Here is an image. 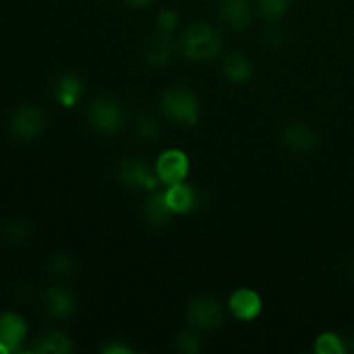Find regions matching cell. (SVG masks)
Listing matches in <instances>:
<instances>
[{
  "mask_svg": "<svg viewBox=\"0 0 354 354\" xmlns=\"http://www.w3.org/2000/svg\"><path fill=\"white\" fill-rule=\"evenodd\" d=\"M223 48L221 35L207 23L190 24L182 35V50L192 61H211L218 57Z\"/></svg>",
  "mask_w": 354,
  "mask_h": 354,
  "instance_id": "6da1fadb",
  "label": "cell"
},
{
  "mask_svg": "<svg viewBox=\"0 0 354 354\" xmlns=\"http://www.w3.org/2000/svg\"><path fill=\"white\" fill-rule=\"evenodd\" d=\"M161 106L166 116L173 121L192 127L199 121V100L187 86H171L161 97Z\"/></svg>",
  "mask_w": 354,
  "mask_h": 354,
  "instance_id": "7a4b0ae2",
  "label": "cell"
},
{
  "mask_svg": "<svg viewBox=\"0 0 354 354\" xmlns=\"http://www.w3.org/2000/svg\"><path fill=\"white\" fill-rule=\"evenodd\" d=\"M116 176L120 183L128 189H144L154 192L159 185V178L156 171H152L147 161L137 156L121 159L116 168Z\"/></svg>",
  "mask_w": 354,
  "mask_h": 354,
  "instance_id": "3957f363",
  "label": "cell"
},
{
  "mask_svg": "<svg viewBox=\"0 0 354 354\" xmlns=\"http://www.w3.org/2000/svg\"><path fill=\"white\" fill-rule=\"evenodd\" d=\"M88 120L95 130L102 133H116L124 124V111L113 97H99L88 107Z\"/></svg>",
  "mask_w": 354,
  "mask_h": 354,
  "instance_id": "277c9868",
  "label": "cell"
},
{
  "mask_svg": "<svg viewBox=\"0 0 354 354\" xmlns=\"http://www.w3.org/2000/svg\"><path fill=\"white\" fill-rule=\"evenodd\" d=\"M45 113L37 106H21L14 111L9 121V130L16 140L30 142L40 137L45 130Z\"/></svg>",
  "mask_w": 354,
  "mask_h": 354,
  "instance_id": "5b68a950",
  "label": "cell"
},
{
  "mask_svg": "<svg viewBox=\"0 0 354 354\" xmlns=\"http://www.w3.org/2000/svg\"><path fill=\"white\" fill-rule=\"evenodd\" d=\"M223 306L216 297L199 296L194 297L187 306V320L199 330H214L223 324Z\"/></svg>",
  "mask_w": 354,
  "mask_h": 354,
  "instance_id": "8992f818",
  "label": "cell"
},
{
  "mask_svg": "<svg viewBox=\"0 0 354 354\" xmlns=\"http://www.w3.org/2000/svg\"><path fill=\"white\" fill-rule=\"evenodd\" d=\"M189 169V158L180 149H168L159 156L158 162H156V175H158L159 182L166 183V185L185 182Z\"/></svg>",
  "mask_w": 354,
  "mask_h": 354,
  "instance_id": "52a82bcc",
  "label": "cell"
},
{
  "mask_svg": "<svg viewBox=\"0 0 354 354\" xmlns=\"http://www.w3.org/2000/svg\"><path fill=\"white\" fill-rule=\"evenodd\" d=\"M45 313L55 320H66L76 310V297L62 286H52L41 296Z\"/></svg>",
  "mask_w": 354,
  "mask_h": 354,
  "instance_id": "ba28073f",
  "label": "cell"
},
{
  "mask_svg": "<svg viewBox=\"0 0 354 354\" xmlns=\"http://www.w3.org/2000/svg\"><path fill=\"white\" fill-rule=\"evenodd\" d=\"M166 203L171 207L173 213L187 214L190 211L197 209L204 203V194L197 187L189 185V183H175L169 185V189L165 192Z\"/></svg>",
  "mask_w": 354,
  "mask_h": 354,
  "instance_id": "9c48e42d",
  "label": "cell"
},
{
  "mask_svg": "<svg viewBox=\"0 0 354 354\" xmlns=\"http://www.w3.org/2000/svg\"><path fill=\"white\" fill-rule=\"evenodd\" d=\"M282 142L289 147V151L306 154L318 145V135L308 124L299 123V121H289L282 128Z\"/></svg>",
  "mask_w": 354,
  "mask_h": 354,
  "instance_id": "30bf717a",
  "label": "cell"
},
{
  "mask_svg": "<svg viewBox=\"0 0 354 354\" xmlns=\"http://www.w3.org/2000/svg\"><path fill=\"white\" fill-rule=\"evenodd\" d=\"M28 325L23 317L12 311H6L0 315V342L9 349L10 353L19 351L26 337Z\"/></svg>",
  "mask_w": 354,
  "mask_h": 354,
  "instance_id": "8fae6325",
  "label": "cell"
},
{
  "mask_svg": "<svg viewBox=\"0 0 354 354\" xmlns=\"http://www.w3.org/2000/svg\"><path fill=\"white\" fill-rule=\"evenodd\" d=\"M176 52V45L173 41V38L168 33H158L154 37H151L147 40L144 47V55L145 61L149 64L156 66V68H162V66H168L173 61Z\"/></svg>",
  "mask_w": 354,
  "mask_h": 354,
  "instance_id": "7c38bea8",
  "label": "cell"
},
{
  "mask_svg": "<svg viewBox=\"0 0 354 354\" xmlns=\"http://www.w3.org/2000/svg\"><path fill=\"white\" fill-rule=\"evenodd\" d=\"M228 306L230 311L234 313V317H237L239 320H254L259 317L263 310V301L261 296L258 292L251 289H239L228 299Z\"/></svg>",
  "mask_w": 354,
  "mask_h": 354,
  "instance_id": "4fadbf2b",
  "label": "cell"
},
{
  "mask_svg": "<svg viewBox=\"0 0 354 354\" xmlns=\"http://www.w3.org/2000/svg\"><path fill=\"white\" fill-rule=\"evenodd\" d=\"M220 17L230 30L242 31L251 23L249 0H221Z\"/></svg>",
  "mask_w": 354,
  "mask_h": 354,
  "instance_id": "5bb4252c",
  "label": "cell"
},
{
  "mask_svg": "<svg viewBox=\"0 0 354 354\" xmlns=\"http://www.w3.org/2000/svg\"><path fill=\"white\" fill-rule=\"evenodd\" d=\"M83 95V82L78 75L62 73L54 83V97L62 107H73Z\"/></svg>",
  "mask_w": 354,
  "mask_h": 354,
  "instance_id": "9a60e30c",
  "label": "cell"
},
{
  "mask_svg": "<svg viewBox=\"0 0 354 354\" xmlns=\"http://www.w3.org/2000/svg\"><path fill=\"white\" fill-rule=\"evenodd\" d=\"M142 214H144L145 221H147L151 227H162V225L168 223L171 220V207L166 203L165 192H156L152 196H149L145 199L144 207H142Z\"/></svg>",
  "mask_w": 354,
  "mask_h": 354,
  "instance_id": "2e32d148",
  "label": "cell"
},
{
  "mask_svg": "<svg viewBox=\"0 0 354 354\" xmlns=\"http://www.w3.org/2000/svg\"><path fill=\"white\" fill-rule=\"evenodd\" d=\"M0 237L6 242L7 245H12V248H21V245H26L28 242L33 237V228L28 220L21 216L9 218L6 223L0 228Z\"/></svg>",
  "mask_w": 354,
  "mask_h": 354,
  "instance_id": "e0dca14e",
  "label": "cell"
},
{
  "mask_svg": "<svg viewBox=\"0 0 354 354\" xmlns=\"http://www.w3.org/2000/svg\"><path fill=\"white\" fill-rule=\"evenodd\" d=\"M73 349V341L61 330L44 332L35 344V353L40 354H68Z\"/></svg>",
  "mask_w": 354,
  "mask_h": 354,
  "instance_id": "ac0fdd59",
  "label": "cell"
},
{
  "mask_svg": "<svg viewBox=\"0 0 354 354\" xmlns=\"http://www.w3.org/2000/svg\"><path fill=\"white\" fill-rule=\"evenodd\" d=\"M223 71L232 83H245L252 76V64L245 55L232 52L223 61Z\"/></svg>",
  "mask_w": 354,
  "mask_h": 354,
  "instance_id": "d6986e66",
  "label": "cell"
},
{
  "mask_svg": "<svg viewBox=\"0 0 354 354\" xmlns=\"http://www.w3.org/2000/svg\"><path fill=\"white\" fill-rule=\"evenodd\" d=\"M47 268L50 272L52 277H57V279H68L75 273L76 270V259L75 256L69 254L66 251L54 252V254L48 258Z\"/></svg>",
  "mask_w": 354,
  "mask_h": 354,
  "instance_id": "ffe728a7",
  "label": "cell"
},
{
  "mask_svg": "<svg viewBox=\"0 0 354 354\" xmlns=\"http://www.w3.org/2000/svg\"><path fill=\"white\" fill-rule=\"evenodd\" d=\"M315 351L318 354H344L348 351V344L341 335L334 332H325L315 342Z\"/></svg>",
  "mask_w": 354,
  "mask_h": 354,
  "instance_id": "44dd1931",
  "label": "cell"
},
{
  "mask_svg": "<svg viewBox=\"0 0 354 354\" xmlns=\"http://www.w3.org/2000/svg\"><path fill=\"white\" fill-rule=\"evenodd\" d=\"M135 133L144 142H156L161 138V127L152 116L142 114L135 123Z\"/></svg>",
  "mask_w": 354,
  "mask_h": 354,
  "instance_id": "7402d4cb",
  "label": "cell"
},
{
  "mask_svg": "<svg viewBox=\"0 0 354 354\" xmlns=\"http://www.w3.org/2000/svg\"><path fill=\"white\" fill-rule=\"evenodd\" d=\"M175 348L180 353L196 354L203 349V342H201L199 334L196 330H182L175 339Z\"/></svg>",
  "mask_w": 354,
  "mask_h": 354,
  "instance_id": "603a6c76",
  "label": "cell"
},
{
  "mask_svg": "<svg viewBox=\"0 0 354 354\" xmlns=\"http://www.w3.org/2000/svg\"><path fill=\"white\" fill-rule=\"evenodd\" d=\"M290 0H258V9L268 19H280L289 10Z\"/></svg>",
  "mask_w": 354,
  "mask_h": 354,
  "instance_id": "cb8c5ba5",
  "label": "cell"
},
{
  "mask_svg": "<svg viewBox=\"0 0 354 354\" xmlns=\"http://www.w3.org/2000/svg\"><path fill=\"white\" fill-rule=\"evenodd\" d=\"M180 16L175 9H165L158 16V31L161 33H173L178 26Z\"/></svg>",
  "mask_w": 354,
  "mask_h": 354,
  "instance_id": "d4e9b609",
  "label": "cell"
},
{
  "mask_svg": "<svg viewBox=\"0 0 354 354\" xmlns=\"http://www.w3.org/2000/svg\"><path fill=\"white\" fill-rule=\"evenodd\" d=\"M263 41H265V45H268V47L279 48L286 44V35H283V31L279 30V28L270 26L263 31Z\"/></svg>",
  "mask_w": 354,
  "mask_h": 354,
  "instance_id": "484cf974",
  "label": "cell"
},
{
  "mask_svg": "<svg viewBox=\"0 0 354 354\" xmlns=\"http://www.w3.org/2000/svg\"><path fill=\"white\" fill-rule=\"evenodd\" d=\"M131 348H128L121 341H111L102 348V354H130Z\"/></svg>",
  "mask_w": 354,
  "mask_h": 354,
  "instance_id": "4316f807",
  "label": "cell"
},
{
  "mask_svg": "<svg viewBox=\"0 0 354 354\" xmlns=\"http://www.w3.org/2000/svg\"><path fill=\"white\" fill-rule=\"evenodd\" d=\"M127 2L133 7H145L149 6V3L156 2V0H127Z\"/></svg>",
  "mask_w": 354,
  "mask_h": 354,
  "instance_id": "83f0119b",
  "label": "cell"
},
{
  "mask_svg": "<svg viewBox=\"0 0 354 354\" xmlns=\"http://www.w3.org/2000/svg\"><path fill=\"white\" fill-rule=\"evenodd\" d=\"M349 277L354 280V259L351 261V265H349Z\"/></svg>",
  "mask_w": 354,
  "mask_h": 354,
  "instance_id": "f1b7e54d",
  "label": "cell"
}]
</instances>
